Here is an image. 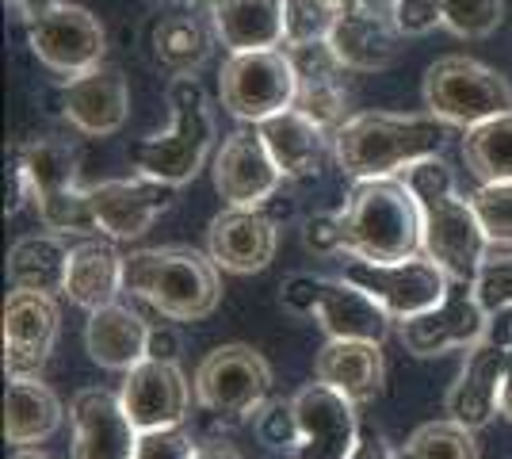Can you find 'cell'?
Returning a JSON list of instances; mask_svg holds the SVG:
<instances>
[{
  "label": "cell",
  "mask_w": 512,
  "mask_h": 459,
  "mask_svg": "<svg viewBox=\"0 0 512 459\" xmlns=\"http://www.w3.org/2000/svg\"><path fill=\"white\" fill-rule=\"evenodd\" d=\"M398 176L406 180L413 199H417L425 257H432L455 280H474L493 245L478 222L470 196H459L451 165L436 153L425 161H413Z\"/></svg>",
  "instance_id": "obj_1"
},
{
  "label": "cell",
  "mask_w": 512,
  "mask_h": 459,
  "mask_svg": "<svg viewBox=\"0 0 512 459\" xmlns=\"http://www.w3.org/2000/svg\"><path fill=\"white\" fill-rule=\"evenodd\" d=\"M455 127L425 115H390V111H360L333 134V157L344 176H398L413 161H425L448 146Z\"/></svg>",
  "instance_id": "obj_2"
},
{
  "label": "cell",
  "mask_w": 512,
  "mask_h": 459,
  "mask_svg": "<svg viewBox=\"0 0 512 459\" xmlns=\"http://www.w3.org/2000/svg\"><path fill=\"white\" fill-rule=\"evenodd\" d=\"M222 268L188 245L138 249L127 257V291L165 322H203L222 303Z\"/></svg>",
  "instance_id": "obj_3"
},
{
  "label": "cell",
  "mask_w": 512,
  "mask_h": 459,
  "mask_svg": "<svg viewBox=\"0 0 512 459\" xmlns=\"http://www.w3.org/2000/svg\"><path fill=\"white\" fill-rule=\"evenodd\" d=\"M337 215L344 230V253L383 264L425 253L421 211L402 176L356 180Z\"/></svg>",
  "instance_id": "obj_4"
},
{
  "label": "cell",
  "mask_w": 512,
  "mask_h": 459,
  "mask_svg": "<svg viewBox=\"0 0 512 459\" xmlns=\"http://www.w3.org/2000/svg\"><path fill=\"white\" fill-rule=\"evenodd\" d=\"M172 123L165 134L138 138L130 146V165L142 176H153L161 184H188L207 165L214 146V119L207 108V92L195 77H172L169 81Z\"/></svg>",
  "instance_id": "obj_5"
},
{
  "label": "cell",
  "mask_w": 512,
  "mask_h": 459,
  "mask_svg": "<svg viewBox=\"0 0 512 459\" xmlns=\"http://www.w3.org/2000/svg\"><path fill=\"white\" fill-rule=\"evenodd\" d=\"M421 96H425V108L455 131H470L486 119L512 111L509 81L467 54H448L432 62L421 81Z\"/></svg>",
  "instance_id": "obj_6"
},
{
  "label": "cell",
  "mask_w": 512,
  "mask_h": 459,
  "mask_svg": "<svg viewBox=\"0 0 512 459\" xmlns=\"http://www.w3.org/2000/svg\"><path fill=\"white\" fill-rule=\"evenodd\" d=\"M272 394V364L253 345H218L195 368V402L226 425L256 421Z\"/></svg>",
  "instance_id": "obj_7"
},
{
  "label": "cell",
  "mask_w": 512,
  "mask_h": 459,
  "mask_svg": "<svg viewBox=\"0 0 512 459\" xmlns=\"http://www.w3.org/2000/svg\"><path fill=\"white\" fill-rule=\"evenodd\" d=\"M295 92H299V73L283 46L230 54L218 73L222 108L241 123H264L287 111L295 104Z\"/></svg>",
  "instance_id": "obj_8"
},
{
  "label": "cell",
  "mask_w": 512,
  "mask_h": 459,
  "mask_svg": "<svg viewBox=\"0 0 512 459\" xmlns=\"http://www.w3.org/2000/svg\"><path fill=\"white\" fill-rule=\"evenodd\" d=\"M344 280H352L356 287H363L367 295H375L379 303L386 306V314L394 322H406V318H417L444 299L448 291V272L440 264L417 253L409 261H367V257H356L348 253L344 257Z\"/></svg>",
  "instance_id": "obj_9"
},
{
  "label": "cell",
  "mask_w": 512,
  "mask_h": 459,
  "mask_svg": "<svg viewBox=\"0 0 512 459\" xmlns=\"http://www.w3.org/2000/svg\"><path fill=\"white\" fill-rule=\"evenodd\" d=\"M490 333V310L482 306L474 280H448L444 299L417 314L398 322V337L406 352L413 356H444V352H467Z\"/></svg>",
  "instance_id": "obj_10"
},
{
  "label": "cell",
  "mask_w": 512,
  "mask_h": 459,
  "mask_svg": "<svg viewBox=\"0 0 512 459\" xmlns=\"http://www.w3.org/2000/svg\"><path fill=\"white\" fill-rule=\"evenodd\" d=\"M27 43H31V54L62 81L85 77L96 66H104L107 54L104 23L88 8L65 4V0L35 23H27Z\"/></svg>",
  "instance_id": "obj_11"
},
{
  "label": "cell",
  "mask_w": 512,
  "mask_h": 459,
  "mask_svg": "<svg viewBox=\"0 0 512 459\" xmlns=\"http://www.w3.org/2000/svg\"><path fill=\"white\" fill-rule=\"evenodd\" d=\"M58 295L16 287L4 299V372L8 379H39L58 345Z\"/></svg>",
  "instance_id": "obj_12"
},
{
  "label": "cell",
  "mask_w": 512,
  "mask_h": 459,
  "mask_svg": "<svg viewBox=\"0 0 512 459\" xmlns=\"http://www.w3.org/2000/svg\"><path fill=\"white\" fill-rule=\"evenodd\" d=\"M291 402L299 417V444L291 448V459H348L356 452L360 417L352 398L314 379Z\"/></svg>",
  "instance_id": "obj_13"
},
{
  "label": "cell",
  "mask_w": 512,
  "mask_h": 459,
  "mask_svg": "<svg viewBox=\"0 0 512 459\" xmlns=\"http://www.w3.org/2000/svg\"><path fill=\"white\" fill-rule=\"evenodd\" d=\"M176 203V188L161 184L153 176H134V180H100L88 184V207L96 230L111 241H134L150 230Z\"/></svg>",
  "instance_id": "obj_14"
},
{
  "label": "cell",
  "mask_w": 512,
  "mask_h": 459,
  "mask_svg": "<svg viewBox=\"0 0 512 459\" xmlns=\"http://www.w3.org/2000/svg\"><path fill=\"white\" fill-rule=\"evenodd\" d=\"M214 192L226 199V207H264V199L283 188V173L272 161L256 123L234 131L222 150L214 153Z\"/></svg>",
  "instance_id": "obj_15"
},
{
  "label": "cell",
  "mask_w": 512,
  "mask_h": 459,
  "mask_svg": "<svg viewBox=\"0 0 512 459\" xmlns=\"http://www.w3.org/2000/svg\"><path fill=\"white\" fill-rule=\"evenodd\" d=\"M73 421V452L69 459H134L138 452V425L130 421L119 394L104 387H85L69 402Z\"/></svg>",
  "instance_id": "obj_16"
},
{
  "label": "cell",
  "mask_w": 512,
  "mask_h": 459,
  "mask_svg": "<svg viewBox=\"0 0 512 459\" xmlns=\"http://www.w3.org/2000/svg\"><path fill=\"white\" fill-rule=\"evenodd\" d=\"M192 394L195 383H188L180 364H169V360H142L138 368L123 372V387H119V398L127 406L130 421L138 425V433L184 425V417L192 410Z\"/></svg>",
  "instance_id": "obj_17"
},
{
  "label": "cell",
  "mask_w": 512,
  "mask_h": 459,
  "mask_svg": "<svg viewBox=\"0 0 512 459\" xmlns=\"http://www.w3.org/2000/svg\"><path fill=\"white\" fill-rule=\"evenodd\" d=\"M279 226L260 207H226L207 226V253L230 276H253L276 261Z\"/></svg>",
  "instance_id": "obj_18"
},
{
  "label": "cell",
  "mask_w": 512,
  "mask_h": 459,
  "mask_svg": "<svg viewBox=\"0 0 512 459\" xmlns=\"http://www.w3.org/2000/svg\"><path fill=\"white\" fill-rule=\"evenodd\" d=\"M130 115V85L119 66H96L62 85V119L88 138H111Z\"/></svg>",
  "instance_id": "obj_19"
},
{
  "label": "cell",
  "mask_w": 512,
  "mask_h": 459,
  "mask_svg": "<svg viewBox=\"0 0 512 459\" xmlns=\"http://www.w3.org/2000/svg\"><path fill=\"white\" fill-rule=\"evenodd\" d=\"M402 31L390 12L379 8H367L360 0H344L341 4V20L329 35L333 54L341 58L344 69L352 73H379L390 69L402 54Z\"/></svg>",
  "instance_id": "obj_20"
},
{
  "label": "cell",
  "mask_w": 512,
  "mask_h": 459,
  "mask_svg": "<svg viewBox=\"0 0 512 459\" xmlns=\"http://www.w3.org/2000/svg\"><path fill=\"white\" fill-rule=\"evenodd\" d=\"M505 360H509V345L497 337H482L474 349H467V364L455 375L444 410L448 417L463 421L467 429H486L493 417L501 414V383H505Z\"/></svg>",
  "instance_id": "obj_21"
},
{
  "label": "cell",
  "mask_w": 512,
  "mask_h": 459,
  "mask_svg": "<svg viewBox=\"0 0 512 459\" xmlns=\"http://www.w3.org/2000/svg\"><path fill=\"white\" fill-rule=\"evenodd\" d=\"M314 379L329 383L333 391L352 398L356 406L375 402L383 394L386 364L379 341H352V337H329L314 360Z\"/></svg>",
  "instance_id": "obj_22"
},
{
  "label": "cell",
  "mask_w": 512,
  "mask_h": 459,
  "mask_svg": "<svg viewBox=\"0 0 512 459\" xmlns=\"http://www.w3.org/2000/svg\"><path fill=\"white\" fill-rule=\"evenodd\" d=\"M150 345V322L123 303H107L100 310H88L85 349L88 356L107 372H130L146 360Z\"/></svg>",
  "instance_id": "obj_23"
},
{
  "label": "cell",
  "mask_w": 512,
  "mask_h": 459,
  "mask_svg": "<svg viewBox=\"0 0 512 459\" xmlns=\"http://www.w3.org/2000/svg\"><path fill=\"white\" fill-rule=\"evenodd\" d=\"M256 131L264 138V146L272 153V161L279 165L283 180H310L321 173L325 150L333 142V134L318 127L310 115H302L299 108H287L256 123Z\"/></svg>",
  "instance_id": "obj_24"
},
{
  "label": "cell",
  "mask_w": 512,
  "mask_h": 459,
  "mask_svg": "<svg viewBox=\"0 0 512 459\" xmlns=\"http://www.w3.org/2000/svg\"><path fill=\"white\" fill-rule=\"evenodd\" d=\"M127 257L111 245V238H88L73 245L69 253V272H65V299L81 310H100L107 303H119L127 291Z\"/></svg>",
  "instance_id": "obj_25"
},
{
  "label": "cell",
  "mask_w": 512,
  "mask_h": 459,
  "mask_svg": "<svg viewBox=\"0 0 512 459\" xmlns=\"http://www.w3.org/2000/svg\"><path fill=\"white\" fill-rule=\"evenodd\" d=\"M318 322L325 337H352V341H379L383 345L390 333V314L386 306L367 295L363 287L352 280H321V303H318Z\"/></svg>",
  "instance_id": "obj_26"
},
{
  "label": "cell",
  "mask_w": 512,
  "mask_h": 459,
  "mask_svg": "<svg viewBox=\"0 0 512 459\" xmlns=\"http://www.w3.org/2000/svg\"><path fill=\"white\" fill-rule=\"evenodd\" d=\"M214 39L230 54L283 46V0H222L211 16Z\"/></svg>",
  "instance_id": "obj_27"
},
{
  "label": "cell",
  "mask_w": 512,
  "mask_h": 459,
  "mask_svg": "<svg viewBox=\"0 0 512 459\" xmlns=\"http://www.w3.org/2000/svg\"><path fill=\"white\" fill-rule=\"evenodd\" d=\"M153 62L172 73V77H195L207 66L214 46V27L211 20H203L199 12L184 8V12H169L153 23L150 31Z\"/></svg>",
  "instance_id": "obj_28"
},
{
  "label": "cell",
  "mask_w": 512,
  "mask_h": 459,
  "mask_svg": "<svg viewBox=\"0 0 512 459\" xmlns=\"http://www.w3.org/2000/svg\"><path fill=\"white\" fill-rule=\"evenodd\" d=\"M62 398L43 379H8L4 398V437L16 448H35L62 429Z\"/></svg>",
  "instance_id": "obj_29"
},
{
  "label": "cell",
  "mask_w": 512,
  "mask_h": 459,
  "mask_svg": "<svg viewBox=\"0 0 512 459\" xmlns=\"http://www.w3.org/2000/svg\"><path fill=\"white\" fill-rule=\"evenodd\" d=\"M69 241L58 230H39L23 234L8 249V280L12 287L27 291H46V295H65V272H69Z\"/></svg>",
  "instance_id": "obj_30"
},
{
  "label": "cell",
  "mask_w": 512,
  "mask_h": 459,
  "mask_svg": "<svg viewBox=\"0 0 512 459\" xmlns=\"http://www.w3.org/2000/svg\"><path fill=\"white\" fill-rule=\"evenodd\" d=\"M16 169H20L27 188H31V203L39 207V203H50V199H58L77 188L81 157H77L73 142L43 134V138H31L16 153Z\"/></svg>",
  "instance_id": "obj_31"
},
{
  "label": "cell",
  "mask_w": 512,
  "mask_h": 459,
  "mask_svg": "<svg viewBox=\"0 0 512 459\" xmlns=\"http://www.w3.org/2000/svg\"><path fill=\"white\" fill-rule=\"evenodd\" d=\"M463 161L482 184L512 180V111L463 131Z\"/></svg>",
  "instance_id": "obj_32"
},
{
  "label": "cell",
  "mask_w": 512,
  "mask_h": 459,
  "mask_svg": "<svg viewBox=\"0 0 512 459\" xmlns=\"http://www.w3.org/2000/svg\"><path fill=\"white\" fill-rule=\"evenodd\" d=\"M394 459H482V448L474 440V429L455 417H440L417 425L406 448L394 452Z\"/></svg>",
  "instance_id": "obj_33"
},
{
  "label": "cell",
  "mask_w": 512,
  "mask_h": 459,
  "mask_svg": "<svg viewBox=\"0 0 512 459\" xmlns=\"http://www.w3.org/2000/svg\"><path fill=\"white\" fill-rule=\"evenodd\" d=\"M344 0H283V46L329 43Z\"/></svg>",
  "instance_id": "obj_34"
},
{
  "label": "cell",
  "mask_w": 512,
  "mask_h": 459,
  "mask_svg": "<svg viewBox=\"0 0 512 459\" xmlns=\"http://www.w3.org/2000/svg\"><path fill=\"white\" fill-rule=\"evenodd\" d=\"M302 115H310L318 127H325L329 134H337L352 119L348 115V88L341 77H314V81H299L295 104Z\"/></svg>",
  "instance_id": "obj_35"
},
{
  "label": "cell",
  "mask_w": 512,
  "mask_h": 459,
  "mask_svg": "<svg viewBox=\"0 0 512 459\" xmlns=\"http://www.w3.org/2000/svg\"><path fill=\"white\" fill-rule=\"evenodd\" d=\"M444 27L459 39H490L505 23V0H440Z\"/></svg>",
  "instance_id": "obj_36"
},
{
  "label": "cell",
  "mask_w": 512,
  "mask_h": 459,
  "mask_svg": "<svg viewBox=\"0 0 512 459\" xmlns=\"http://www.w3.org/2000/svg\"><path fill=\"white\" fill-rule=\"evenodd\" d=\"M470 203H474L478 222H482L493 249H512V180L482 184L470 196Z\"/></svg>",
  "instance_id": "obj_37"
},
{
  "label": "cell",
  "mask_w": 512,
  "mask_h": 459,
  "mask_svg": "<svg viewBox=\"0 0 512 459\" xmlns=\"http://www.w3.org/2000/svg\"><path fill=\"white\" fill-rule=\"evenodd\" d=\"M474 291H478V299L482 306L497 314V310H509L512 306V249L509 253H493L482 261L478 268V276H474Z\"/></svg>",
  "instance_id": "obj_38"
},
{
  "label": "cell",
  "mask_w": 512,
  "mask_h": 459,
  "mask_svg": "<svg viewBox=\"0 0 512 459\" xmlns=\"http://www.w3.org/2000/svg\"><path fill=\"white\" fill-rule=\"evenodd\" d=\"M256 437L268 448H295L299 444V417L295 402H264V410L256 414Z\"/></svg>",
  "instance_id": "obj_39"
},
{
  "label": "cell",
  "mask_w": 512,
  "mask_h": 459,
  "mask_svg": "<svg viewBox=\"0 0 512 459\" xmlns=\"http://www.w3.org/2000/svg\"><path fill=\"white\" fill-rule=\"evenodd\" d=\"M199 444L184 425H169V429H150L138 437V452L134 459H195Z\"/></svg>",
  "instance_id": "obj_40"
},
{
  "label": "cell",
  "mask_w": 512,
  "mask_h": 459,
  "mask_svg": "<svg viewBox=\"0 0 512 459\" xmlns=\"http://www.w3.org/2000/svg\"><path fill=\"white\" fill-rule=\"evenodd\" d=\"M394 23L406 39H421L428 31L444 27V12H440V0H398L394 4Z\"/></svg>",
  "instance_id": "obj_41"
},
{
  "label": "cell",
  "mask_w": 512,
  "mask_h": 459,
  "mask_svg": "<svg viewBox=\"0 0 512 459\" xmlns=\"http://www.w3.org/2000/svg\"><path fill=\"white\" fill-rule=\"evenodd\" d=\"M302 245L318 257H337L344 249L341 215H314L302 222Z\"/></svg>",
  "instance_id": "obj_42"
},
{
  "label": "cell",
  "mask_w": 512,
  "mask_h": 459,
  "mask_svg": "<svg viewBox=\"0 0 512 459\" xmlns=\"http://www.w3.org/2000/svg\"><path fill=\"white\" fill-rule=\"evenodd\" d=\"M279 299H283V306H287L291 314H318L321 276H306V272L291 276V280L283 284V291H279Z\"/></svg>",
  "instance_id": "obj_43"
},
{
  "label": "cell",
  "mask_w": 512,
  "mask_h": 459,
  "mask_svg": "<svg viewBox=\"0 0 512 459\" xmlns=\"http://www.w3.org/2000/svg\"><path fill=\"white\" fill-rule=\"evenodd\" d=\"M180 352H184V341L172 326H150V345H146V360H169V364H180Z\"/></svg>",
  "instance_id": "obj_44"
},
{
  "label": "cell",
  "mask_w": 512,
  "mask_h": 459,
  "mask_svg": "<svg viewBox=\"0 0 512 459\" xmlns=\"http://www.w3.org/2000/svg\"><path fill=\"white\" fill-rule=\"evenodd\" d=\"M348 459H394V448L386 444L383 433H360V444Z\"/></svg>",
  "instance_id": "obj_45"
},
{
  "label": "cell",
  "mask_w": 512,
  "mask_h": 459,
  "mask_svg": "<svg viewBox=\"0 0 512 459\" xmlns=\"http://www.w3.org/2000/svg\"><path fill=\"white\" fill-rule=\"evenodd\" d=\"M260 211H264L268 219L276 222V226H283V222H291V219H295V196H287V192L279 188L276 196H268V199H264V207H260Z\"/></svg>",
  "instance_id": "obj_46"
},
{
  "label": "cell",
  "mask_w": 512,
  "mask_h": 459,
  "mask_svg": "<svg viewBox=\"0 0 512 459\" xmlns=\"http://www.w3.org/2000/svg\"><path fill=\"white\" fill-rule=\"evenodd\" d=\"M8 4H12V12H16L23 23H35L39 16H46L50 8H58L62 0H8Z\"/></svg>",
  "instance_id": "obj_47"
},
{
  "label": "cell",
  "mask_w": 512,
  "mask_h": 459,
  "mask_svg": "<svg viewBox=\"0 0 512 459\" xmlns=\"http://www.w3.org/2000/svg\"><path fill=\"white\" fill-rule=\"evenodd\" d=\"M195 459H241V452L230 448V444H222V440H214V444H199Z\"/></svg>",
  "instance_id": "obj_48"
},
{
  "label": "cell",
  "mask_w": 512,
  "mask_h": 459,
  "mask_svg": "<svg viewBox=\"0 0 512 459\" xmlns=\"http://www.w3.org/2000/svg\"><path fill=\"white\" fill-rule=\"evenodd\" d=\"M501 417L512 421V345H509V360H505V383H501Z\"/></svg>",
  "instance_id": "obj_49"
},
{
  "label": "cell",
  "mask_w": 512,
  "mask_h": 459,
  "mask_svg": "<svg viewBox=\"0 0 512 459\" xmlns=\"http://www.w3.org/2000/svg\"><path fill=\"white\" fill-rule=\"evenodd\" d=\"M218 4H222V0H188V8H192V12H199V16H211Z\"/></svg>",
  "instance_id": "obj_50"
},
{
  "label": "cell",
  "mask_w": 512,
  "mask_h": 459,
  "mask_svg": "<svg viewBox=\"0 0 512 459\" xmlns=\"http://www.w3.org/2000/svg\"><path fill=\"white\" fill-rule=\"evenodd\" d=\"M12 459H54V456H46V452H39V448H20Z\"/></svg>",
  "instance_id": "obj_51"
},
{
  "label": "cell",
  "mask_w": 512,
  "mask_h": 459,
  "mask_svg": "<svg viewBox=\"0 0 512 459\" xmlns=\"http://www.w3.org/2000/svg\"><path fill=\"white\" fill-rule=\"evenodd\" d=\"M360 4H367V8H379V12H394V4H398V0H360Z\"/></svg>",
  "instance_id": "obj_52"
}]
</instances>
